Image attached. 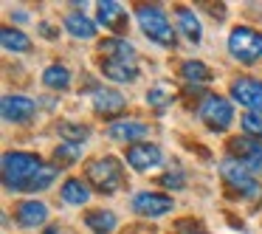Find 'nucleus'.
I'll return each mask as SVG.
<instances>
[{"mask_svg":"<svg viewBox=\"0 0 262 234\" xmlns=\"http://www.w3.org/2000/svg\"><path fill=\"white\" fill-rule=\"evenodd\" d=\"M161 183H164V186H169V189H181V183H183V178H181V172H175V175H164L161 178Z\"/></svg>","mask_w":262,"mask_h":234,"instance_id":"obj_30","label":"nucleus"},{"mask_svg":"<svg viewBox=\"0 0 262 234\" xmlns=\"http://www.w3.org/2000/svg\"><path fill=\"white\" fill-rule=\"evenodd\" d=\"M220 175L239 198H256L259 195V183L254 181V172L245 164H239L237 158H226L220 164Z\"/></svg>","mask_w":262,"mask_h":234,"instance_id":"obj_5","label":"nucleus"},{"mask_svg":"<svg viewBox=\"0 0 262 234\" xmlns=\"http://www.w3.org/2000/svg\"><path fill=\"white\" fill-rule=\"evenodd\" d=\"M181 76H183L186 82L200 85V82H209V79H211V71H209V65L198 62V59H186V62L181 65Z\"/></svg>","mask_w":262,"mask_h":234,"instance_id":"obj_25","label":"nucleus"},{"mask_svg":"<svg viewBox=\"0 0 262 234\" xmlns=\"http://www.w3.org/2000/svg\"><path fill=\"white\" fill-rule=\"evenodd\" d=\"M102 74L113 82H133L138 76V68L130 62H116V59H102Z\"/></svg>","mask_w":262,"mask_h":234,"instance_id":"obj_21","label":"nucleus"},{"mask_svg":"<svg viewBox=\"0 0 262 234\" xmlns=\"http://www.w3.org/2000/svg\"><path fill=\"white\" fill-rule=\"evenodd\" d=\"M231 96L234 102H239L243 108H248L251 113H262V82L243 76V79L231 82Z\"/></svg>","mask_w":262,"mask_h":234,"instance_id":"obj_8","label":"nucleus"},{"mask_svg":"<svg viewBox=\"0 0 262 234\" xmlns=\"http://www.w3.org/2000/svg\"><path fill=\"white\" fill-rule=\"evenodd\" d=\"M46 234H59V228H57V226H51V228H48Z\"/></svg>","mask_w":262,"mask_h":234,"instance_id":"obj_31","label":"nucleus"},{"mask_svg":"<svg viewBox=\"0 0 262 234\" xmlns=\"http://www.w3.org/2000/svg\"><path fill=\"white\" fill-rule=\"evenodd\" d=\"M82 153H85V147L76 141H59V147L54 150V164L57 166H71L76 164V161L82 158Z\"/></svg>","mask_w":262,"mask_h":234,"instance_id":"obj_23","label":"nucleus"},{"mask_svg":"<svg viewBox=\"0 0 262 234\" xmlns=\"http://www.w3.org/2000/svg\"><path fill=\"white\" fill-rule=\"evenodd\" d=\"M85 223H88V228H91L93 234H113V228L119 226L116 215H113V211H107V209H93V211H88V215H85Z\"/></svg>","mask_w":262,"mask_h":234,"instance_id":"obj_17","label":"nucleus"},{"mask_svg":"<svg viewBox=\"0 0 262 234\" xmlns=\"http://www.w3.org/2000/svg\"><path fill=\"white\" fill-rule=\"evenodd\" d=\"M0 42H3V51H9V54L31 51V40L20 29H3V31H0Z\"/></svg>","mask_w":262,"mask_h":234,"instance_id":"obj_22","label":"nucleus"},{"mask_svg":"<svg viewBox=\"0 0 262 234\" xmlns=\"http://www.w3.org/2000/svg\"><path fill=\"white\" fill-rule=\"evenodd\" d=\"M65 29H68L71 37H76V40H93L96 37V26H93V20H88L85 14L74 12L65 17Z\"/></svg>","mask_w":262,"mask_h":234,"instance_id":"obj_19","label":"nucleus"},{"mask_svg":"<svg viewBox=\"0 0 262 234\" xmlns=\"http://www.w3.org/2000/svg\"><path fill=\"white\" fill-rule=\"evenodd\" d=\"M198 116L203 119V124L209 127V130L223 133V130H228L231 121H234V108H231V102H228L226 96H214V93H211V96L203 99Z\"/></svg>","mask_w":262,"mask_h":234,"instance_id":"obj_6","label":"nucleus"},{"mask_svg":"<svg viewBox=\"0 0 262 234\" xmlns=\"http://www.w3.org/2000/svg\"><path fill=\"white\" fill-rule=\"evenodd\" d=\"M147 102L152 104V108H164V104H169V102H172V88H169V85H155V88H149Z\"/></svg>","mask_w":262,"mask_h":234,"instance_id":"obj_29","label":"nucleus"},{"mask_svg":"<svg viewBox=\"0 0 262 234\" xmlns=\"http://www.w3.org/2000/svg\"><path fill=\"white\" fill-rule=\"evenodd\" d=\"M85 178L99 192H116L124 181V172H121V164L116 158H96L93 164H88Z\"/></svg>","mask_w":262,"mask_h":234,"instance_id":"obj_4","label":"nucleus"},{"mask_svg":"<svg viewBox=\"0 0 262 234\" xmlns=\"http://www.w3.org/2000/svg\"><path fill=\"white\" fill-rule=\"evenodd\" d=\"M124 158H127V164H130L136 172H147V169H152V166L161 164V147L147 144V141L130 144L127 153H124Z\"/></svg>","mask_w":262,"mask_h":234,"instance_id":"obj_11","label":"nucleus"},{"mask_svg":"<svg viewBox=\"0 0 262 234\" xmlns=\"http://www.w3.org/2000/svg\"><path fill=\"white\" fill-rule=\"evenodd\" d=\"M124 104H127V99L119 91H96L93 93V108H96V113L113 116V113H121Z\"/></svg>","mask_w":262,"mask_h":234,"instance_id":"obj_16","label":"nucleus"},{"mask_svg":"<svg viewBox=\"0 0 262 234\" xmlns=\"http://www.w3.org/2000/svg\"><path fill=\"white\" fill-rule=\"evenodd\" d=\"M42 85L51 88V91H65V88L71 85V74L65 65H51V68H46V74H42Z\"/></svg>","mask_w":262,"mask_h":234,"instance_id":"obj_24","label":"nucleus"},{"mask_svg":"<svg viewBox=\"0 0 262 234\" xmlns=\"http://www.w3.org/2000/svg\"><path fill=\"white\" fill-rule=\"evenodd\" d=\"M228 51H231L234 59L251 65L262 57V34L248 26H237V29L228 34Z\"/></svg>","mask_w":262,"mask_h":234,"instance_id":"obj_3","label":"nucleus"},{"mask_svg":"<svg viewBox=\"0 0 262 234\" xmlns=\"http://www.w3.org/2000/svg\"><path fill=\"white\" fill-rule=\"evenodd\" d=\"M96 14H99V23H102L104 29L124 31L127 12H124L121 3H116V0H102V3H96Z\"/></svg>","mask_w":262,"mask_h":234,"instance_id":"obj_13","label":"nucleus"},{"mask_svg":"<svg viewBox=\"0 0 262 234\" xmlns=\"http://www.w3.org/2000/svg\"><path fill=\"white\" fill-rule=\"evenodd\" d=\"M17 223L20 226H26V228H37V226H42V223L48 220V206L46 203H40V200H23V203L17 206Z\"/></svg>","mask_w":262,"mask_h":234,"instance_id":"obj_14","label":"nucleus"},{"mask_svg":"<svg viewBox=\"0 0 262 234\" xmlns=\"http://www.w3.org/2000/svg\"><path fill=\"white\" fill-rule=\"evenodd\" d=\"M34 110H37L34 99L17 96V93H9V96H3V102H0V113H3V119H6L9 124H26V121H31Z\"/></svg>","mask_w":262,"mask_h":234,"instance_id":"obj_9","label":"nucleus"},{"mask_svg":"<svg viewBox=\"0 0 262 234\" xmlns=\"http://www.w3.org/2000/svg\"><path fill=\"white\" fill-rule=\"evenodd\" d=\"M172 198L161 192H141L133 198V211L141 217H164L166 211H172Z\"/></svg>","mask_w":262,"mask_h":234,"instance_id":"obj_10","label":"nucleus"},{"mask_svg":"<svg viewBox=\"0 0 262 234\" xmlns=\"http://www.w3.org/2000/svg\"><path fill=\"white\" fill-rule=\"evenodd\" d=\"M239 124H243V133H245L248 138L262 141V113H245Z\"/></svg>","mask_w":262,"mask_h":234,"instance_id":"obj_28","label":"nucleus"},{"mask_svg":"<svg viewBox=\"0 0 262 234\" xmlns=\"http://www.w3.org/2000/svg\"><path fill=\"white\" fill-rule=\"evenodd\" d=\"M175 20H178V29H181V34L186 37V40L200 42V37H203V29H200V20L194 17L192 9H178V12H175Z\"/></svg>","mask_w":262,"mask_h":234,"instance_id":"obj_20","label":"nucleus"},{"mask_svg":"<svg viewBox=\"0 0 262 234\" xmlns=\"http://www.w3.org/2000/svg\"><path fill=\"white\" fill-rule=\"evenodd\" d=\"M59 136H62L65 141H76V144H82L88 136H91V127H85V124H74V121H62V124H59Z\"/></svg>","mask_w":262,"mask_h":234,"instance_id":"obj_27","label":"nucleus"},{"mask_svg":"<svg viewBox=\"0 0 262 234\" xmlns=\"http://www.w3.org/2000/svg\"><path fill=\"white\" fill-rule=\"evenodd\" d=\"M136 20L141 26V31L158 46H175V29H172L169 17L161 12L158 6H138L136 9Z\"/></svg>","mask_w":262,"mask_h":234,"instance_id":"obj_2","label":"nucleus"},{"mask_svg":"<svg viewBox=\"0 0 262 234\" xmlns=\"http://www.w3.org/2000/svg\"><path fill=\"white\" fill-rule=\"evenodd\" d=\"M107 136L113 141H133V144H141V138L149 136V127L141 124V121H130V119H121V121H113L107 127Z\"/></svg>","mask_w":262,"mask_h":234,"instance_id":"obj_12","label":"nucleus"},{"mask_svg":"<svg viewBox=\"0 0 262 234\" xmlns=\"http://www.w3.org/2000/svg\"><path fill=\"white\" fill-rule=\"evenodd\" d=\"M99 51H102L104 59H116V62H130L136 65V48L127 40H119V37H110V40L99 42Z\"/></svg>","mask_w":262,"mask_h":234,"instance_id":"obj_15","label":"nucleus"},{"mask_svg":"<svg viewBox=\"0 0 262 234\" xmlns=\"http://www.w3.org/2000/svg\"><path fill=\"white\" fill-rule=\"evenodd\" d=\"M62 200L71 206H82L91 200V189H88V181H82V178H68V181L62 183Z\"/></svg>","mask_w":262,"mask_h":234,"instance_id":"obj_18","label":"nucleus"},{"mask_svg":"<svg viewBox=\"0 0 262 234\" xmlns=\"http://www.w3.org/2000/svg\"><path fill=\"white\" fill-rule=\"evenodd\" d=\"M228 153H231V158H237L239 164L248 166L254 175L262 172V141L248 136H234L228 138Z\"/></svg>","mask_w":262,"mask_h":234,"instance_id":"obj_7","label":"nucleus"},{"mask_svg":"<svg viewBox=\"0 0 262 234\" xmlns=\"http://www.w3.org/2000/svg\"><path fill=\"white\" fill-rule=\"evenodd\" d=\"M54 178H57V166L42 164V169L34 175V181L29 183V189H26V192H42V189H48L54 183Z\"/></svg>","mask_w":262,"mask_h":234,"instance_id":"obj_26","label":"nucleus"},{"mask_svg":"<svg viewBox=\"0 0 262 234\" xmlns=\"http://www.w3.org/2000/svg\"><path fill=\"white\" fill-rule=\"evenodd\" d=\"M3 183L12 192H26L34 175L42 169V161L34 153H6L3 155Z\"/></svg>","mask_w":262,"mask_h":234,"instance_id":"obj_1","label":"nucleus"}]
</instances>
